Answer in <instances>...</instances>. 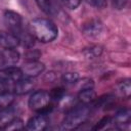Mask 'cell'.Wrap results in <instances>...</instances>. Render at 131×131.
I'll return each instance as SVG.
<instances>
[{
	"label": "cell",
	"mask_w": 131,
	"mask_h": 131,
	"mask_svg": "<svg viewBox=\"0 0 131 131\" xmlns=\"http://www.w3.org/2000/svg\"><path fill=\"white\" fill-rule=\"evenodd\" d=\"M6 91H7V84H5L4 82H2V81L0 80V95H1L2 93L6 92Z\"/></svg>",
	"instance_id": "obj_28"
},
{
	"label": "cell",
	"mask_w": 131,
	"mask_h": 131,
	"mask_svg": "<svg viewBox=\"0 0 131 131\" xmlns=\"http://www.w3.org/2000/svg\"><path fill=\"white\" fill-rule=\"evenodd\" d=\"M103 26L99 19H90L82 26V31L88 38H95L102 32Z\"/></svg>",
	"instance_id": "obj_9"
},
{
	"label": "cell",
	"mask_w": 131,
	"mask_h": 131,
	"mask_svg": "<svg viewBox=\"0 0 131 131\" xmlns=\"http://www.w3.org/2000/svg\"><path fill=\"white\" fill-rule=\"evenodd\" d=\"M130 119L131 112L129 108H121L115 115L114 119H112V123H114L115 127L119 130H128L130 128Z\"/></svg>",
	"instance_id": "obj_7"
},
{
	"label": "cell",
	"mask_w": 131,
	"mask_h": 131,
	"mask_svg": "<svg viewBox=\"0 0 131 131\" xmlns=\"http://www.w3.org/2000/svg\"><path fill=\"white\" fill-rule=\"evenodd\" d=\"M30 30L35 39L43 43L52 42L58 35L56 25L51 19L43 17L34 18L30 24Z\"/></svg>",
	"instance_id": "obj_2"
},
{
	"label": "cell",
	"mask_w": 131,
	"mask_h": 131,
	"mask_svg": "<svg viewBox=\"0 0 131 131\" xmlns=\"http://www.w3.org/2000/svg\"><path fill=\"white\" fill-rule=\"evenodd\" d=\"M90 116V107L88 104H79L72 107L64 116L61 122V130H75L84 124Z\"/></svg>",
	"instance_id": "obj_3"
},
{
	"label": "cell",
	"mask_w": 131,
	"mask_h": 131,
	"mask_svg": "<svg viewBox=\"0 0 131 131\" xmlns=\"http://www.w3.org/2000/svg\"><path fill=\"white\" fill-rule=\"evenodd\" d=\"M38 7L48 16H56L59 13L58 5L54 0H35Z\"/></svg>",
	"instance_id": "obj_11"
},
{
	"label": "cell",
	"mask_w": 131,
	"mask_h": 131,
	"mask_svg": "<svg viewBox=\"0 0 131 131\" xmlns=\"http://www.w3.org/2000/svg\"><path fill=\"white\" fill-rule=\"evenodd\" d=\"M25 78L20 71V68L10 66L4 69H0V80L5 84H14L18 80Z\"/></svg>",
	"instance_id": "obj_6"
},
{
	"label": "cell",
	"mask_w": 131,
	"mask_h": 131,
	"mask_svg": "<svg viewBox=\"0 0 131 131\" xmlns=\"http://www.w3.org/2000/svg\"><path fill=\"white\" fill-rule=\"evenodd\" d=\"M1 54L3 56L5 67L14 66L19 60V53H18V51H16L15 48L4 49L3 51H1Z\"/></svg>",
	"instance_id": "obj_14"
},
{
	"label": "cell",
	"mask_w": 131,
	"mask_h": 131,
	"mask_svg": "<svg viewBox=\"0 0 131 131\" xmlns=\"http://www.w3.org/2000/svg\"><path fill=\"white\" fill-rule=\"evenodd\" d=\"M50 98L51 100L54 101H60L64 96H66V90L61 87H57V88H53L50 92Z\"/></svg>",
	"instance_id": "obj_20"
},
{
	"label": "cell",
	"mask_w": 131,
	"mask_h": 131,
	"mask_svg": "<svg viewBox=\"0 0 131 131\" xmlns=\"http://www.w3.org/2000/svg\"><path fill=\"white\" fill-rule=\"evenodd\" d=\"M78 87V90H83V89H88V88H93L94 87V82L90 78H83V79H78V81L75 84Z\"/></svg>",
	"instance_id": "obj_19"
},
{
	"label": "cell",
	"mask_w": 131,
	"mask_h": 131,
	"mask_svg": "<svg viewBox=\"0 0 131 131\" xmlns=\"http://www.w3.org/2000/svg\"><path fill=\"white\" fill-rule=\"evenodd\" d=\"M78 79H79V75L77 73H66L61 76V82L67 86L75 85Z\"/></svg>",
	"instance_id": "obj_18"
},
{
	"label": "cell",
	"mask_w": 131,
	"mask_h": 131,
	"mask_svg": "<svg viewBox=\"0 0 131 131\" xmlns=\"http://www.w3.org/2000/svg\"><path fill=\"white\" fill-rule=\"evenodd\" d=\"M18 111L12 104L0 111V129H5L15 118H17Z\"/></svg>",
	"instance_id": "obj_10"
},
{
	"label": "cell",
	"mask_w": 131,
	"mask_h": 131,
	"mask_svg": "<svg viewBox=\"0 0 131 131\" xmlns=\"http://www.w3.org/2000/svg\"><path fill=\"white\" fill-rule=\"evenodd\" d=\"M89 5L95 7V8H99V9H102L106 6L107 2L106 0H85Z\"/></svg>",
	"instance_id": "obj_25"
},
{
	"label": "cell",
	"mask_w": 131,
	"mask_h": 131,
	"mask_svg": "<svg viewBox=\"0 0 131 131\" xmlns=\"http://www.w3.org/2000/svg\"><path fill=\"white\" fill-rule=\"evenodd\" d=\"M3 67H5V63H4L3 56H2V54H1V52H0V69L3 68Z\"/></svg>",
	"instance_id": "obj_29"
},
{
	"label": "cell",
	"mask_w": 131,
	"mask_h": 131,
	"mask_svg": "<svg viewBox=\"0 0 131 131\" xmlns=\"http://www.w3.org/2000/svg\"><path fill=\"white\" fill-rule=\"evenodd\" d=\"M111 2L116 9H122L127 5L128 0H111Z\"/></svg>",
	"instance_id": "obj_27"
},
{
	"label": "cell",
	"mask_w": 131,
	"mask_h": 131,
	"mask_svg": "<svg viewBox=\"0 0 131 131\" xmlns=\"http://www.w3.org/2000/svg\"><path fill=\"white\" fill-rule=\"evenodd\" d=\"M19 68L25 78L37 77L40 74H42L45 70V66L38 60H27Z\"/></svg>",
	"instance_id": "obj_5"
},
{
	"label": "cell",
	"mask_w": 131,
	"mask_h": 131,
	"mask_svg": "<svg viewBox=\"0 0 131 131\" xmlns=\"http://www.w3.org/2000/svg\"><path fill=\"white\" fill-rule=\"evenodd\" d=\"M40 56V52L36 49H30L26 53V59L27 60H38Z\"/></svg>",
	"instance_id": "obj_26"
},
{
	"label": "cell",
	"mask_w": 131,
	"mask_h": 131,
	"mask_svg": "<svg viewBox=\"0 0 131 131\" xmlns=\"http://www.w3.org/2000/svg\"><path fill=\"white\" fill-rule=\"evenodd\" d=\"M4 24L7 28V31L14 35L19 43L24 46L31 48L35 43V37L33 36L30 29L25 26L21 15L13 10H5L3 14Z\"/></svg>",
	"instance_id": "obj_1"
},
{
	"label": "cell",
	"mask_w": 131,
	"mask_h": 131,
	"mask_svg": "<svg viewBox=\"0 0 131 131\" xmlns=\"http://www.w3.org/2000/svg\"><path fill=\"white\" fill-rule=\"evenodd\" d=\"M111 123H112V117L105 116V117H103L102 119H100V120L92 127V130H102V129L106 128Z\"/></svg>",
	"instance_id": "obj_21"
},
{
	"label": "cell",
	"mask_w": 131,
	"mask_h": 131,
	"mask_svg": "<svg viewBox=\"0 0 131 131\" xmlns=\"http://www.w3.org/2000/svg\"><path fill=\"white\" fill-rule=\"evenodd\" d=\"M14 93L10 91H6L0 95V111L10 104L14 101Z\"/></svg>",
	"instance_id": "obj_17"
},
{
	"label": "cell",
	"mask_w": 131,
	"mask_h": 131,
	"mask_svg": "<svg viewBox=\"0 0 131 131\" xmlns=\"http://www.w3.org/2000/svg\"><path fill=\"white\" fill-rule=\"evenodd\" d=\"M117 89L119 94L124 98H129L131 94V84L130 79H124L117 85Z\"/></svg>",
	"instance_id": "obj_16"
},
{
	"label": "cell",
	"mask_w": 131,
	"mask_h": 131,
	"mask_svg": "<svg viewBox=\"0 0 131 131\" xmlns=\"http://www.w3.org/2000/svg\"><path fill=\"white\" fill-rule=\"evenodd\" d=\"M33 87H34V84L30 80V78H23L13 84L12 92L14 94L21 95V94H26V93L30 92L33 89Z\"/></svg>",
	"instance_id": "obj_13"
},
{
	"label": "cell",
	"mask_w": 131,
	"mask_h": 131,
	"mask_svg": "<svg viewBox=\"0 0 131 131\" xmlns=\"http://www.w3.org/2000/svg\"><path fill=\"white\" fill-rule=\"evenodd\" d=\"M84 53L87 55V56H90V57H94V56H97L101 53V48L99 46H91L87 49H85Z\"/></svg>",
	"instance_id": "obj_23"
},
{
	"label": "cell",
	"mask_w": 131,
	"mask_h": 131,
	"mask_svg": "<svg viewBox=\"0 0 131 131\" xmlns=\"http://www.w3.org/2000/svg\"><path fill=\"white\" fill-rule=\"evenodd\" d=\"M48 120L46 115L37 114L30 118L25 126V129L28 131H43L47 128Z\"/></svg>",
	"instance_id": "obj_8"
},
{
	"label": "cell",
	"mask_w": 131,
	"mask_h": 131,
	"mask_svg": "<svg viewBox=\"0 0 131 131\" xmlns=\"http://www.w3.org/2000/svg\"><path fill=\"white\" fill-rule=\"evenodd\" d=\"M25 126H24V122L23 120H20L19 118H15L4 130H8V131H15V130H21L24 129Z\"/></svg>",
	"instance_id": "obj_22"
},
{
	"label": "cell",
	"mask_w": 131,
	"mask_h": 131,
	"mask_svg": "<svg viewBox=\"0 0 131 131\" xmlns=\"http://www.w3.org/2000/svg\"><path fill=\"white\" fill-rule=\"evenodd\" d=\"M58 1L70 9H76L81 3V0H58Z\"/></svg>",
	"instance_id": "obj_24"
},
{
	"label": "cell",
	"mask_w": 131,
	"mask_h": 131,
	"mask_svg": "<svg viewBox=\"0 0 131 131\" xmlns=\"http://www.w3.org/2000/svg\"><path fill=\"white\" fill-rule=\"evenodd\" d=\"M19 44L18 39L12 35L10 32H5L0 30V47L4 49H10V48H16V46Z\"/></svg>",
	"instance_id": "obj_12"
},
{
	"label": "cell",
	"mask_w": 131,
	"mask_h": 131,
	"mask_svg": "<svg viewBox=\"0 0 131 131\" xmlns=\"http://www.w3.org/2000/svg\"><path fill=\"white\" fill-rule=\"evenodd\" d=\"M96 92L94 91L93 88H88V89H83L80 90L78 93V99L81 103L83 104H90L93 103L94 100L96 99Z\"/></svg>",
	"instance_id": "obj_15"
},
{
	"label": "cell",
	"mask_w": 131,
	"mask_h": 131,
	"mask_svg": "<svg viewBox=\"0 0 131 131\" xmlns=\"http://www.w3.org/2000/svg\"><path fill=\"white\" fill-rule=\"evenodd\" d=\"M50 102L51 98L49 92L45 90H37L30 96L28 104L32 111L47 116L52 110Z\"/></svg>",
	"instance_id": "obj_4"
}]
</instances>
